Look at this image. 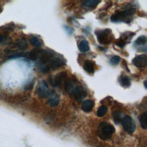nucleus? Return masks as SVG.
Here are the masks:
<instances>
[{"mask_svg": "<svg viewBox=\"0 0 147 147\" xmlns=\"http://www.w3.org/2000/svg\"><path fill=\"white\" fill-rule=\"evenodd\" d=\"M115 129L114 126L106 122H101L97 129V134L98 137L103 140H107L110 139L114 133Z\"/></svg>", "mask_w": 147, "mask_h": 147, "instance_id": "f257e3e1", "label": "nucleus"}, {"mask_svg": "<svg viewBox=\"0 0 147 147\" xmlns=\"http://www.w3.org/2000/svg\"><path fill=\"white\" fill-rule=\"evenodd\" d=\"M135 9L133 7H127L124 10L114 13L110 17V20L113 22L125 21L127 18H130L134 13Z\"/></svg>", "mask_w": 147, "mask_h": 147, "instance_id": "f03ea898", "label": "nucleus"}, {"mask_svg": "<svg viewBox=\"0 0 147 147\" xmlns=\"http://www.w3.org/2000/svg\"><path fill=\"white\" fill-rule=\"evenodd\" d=\"M98 41L102 44H106L110 42L111 37V31L110 29H106L99 31H96Z\"/></svg>", "mask_w": 147, "mask_h": 147, "instance_id": "7ed1b4c3", "label": "nucleus"}, {"mask_svg": "<svg viewBox=\"0 0 147 147\" xmlns=\"http://www.w3.org/2000/svg\"><path fill=\"white\" fill-rule=\"evenodd\" d=\"M123 129L129 133H133L136 130V124L132 118L129 115L125 116L121 120Z\"/></svg>", "mask_w": 147, "mask_h": 147, "instance_id": "20e7f679", "label": "nucleus"}, {"mask_svg": "<svg viewBox=\"0 0 147 147\" xmlns=\"http://www.w3.org/2000/svg\"><path fill=\"white\" fill-rule=\"evenodd\" d=\"M49 87L47 82L44 80H41L38 83L36 87V93L41 98H46L49 95Z\"/></svg>", "mask_w": 147, "mask_h": 147, "instance_id": "39448f33", "label": "nucleus"}, {"mask_svg": "<svg viewBox=\"0 0 147 147\" xmlns=\"http://www.w3.org/2000/svg\"><path fill=\"white\" fill-rule=\"evenodd\" d=\"M133 64L138 68H144L147 64V56L146 55H140L132 60Z\"/></svg>", "mask_w": 147, "mask_h": 147, "instance_id": "423d86ee", "label": "nucleus"}, {"mask_svg": "<svg viewBox=\"0 0 147 147\" xmlns=\"http://www.w3.org/2000/svg\"><path fill=\"white\" fill-rule=\"evenodd\" d=\"M72 94L74 95L75 99L79 102H82L86 96L87 92L86 90L80 86L77 85V86L75 87V90L73 91Z\"/></svg>", "mask_w": 147, "mask_h": 147, "instance_id": "0eeeda50", "label": "nucleus"}, {"mask_svg": "<svg viewBox=\"0 0 147 147\" xmlns=\"http://www.w3.org/2000/svg\"><path fill=\"white\" fill-rule=\"evenodd\" d=\"M64 65H65V61L63 59L60 57H53L49 64V67L50 69L55 70Z\"/></svg>", "mask_w": 147, "mask_h": 147, "instance_id": "6e6552de", "label": "nucleus"}, {"mask_svg": "<svg viewBox=\"0 0 147 147\" xmlns=\"http://www.w3.org/2000/svg\"><path fill=\"white\" fill-rule=\"evenodd\" d=\"M48 103L51 107H56L57 106L60 101V96L56 92H51L48 95Z\"/></svg>", "mask_w": 147, "mask_h": 147, "instance_id": "1a4fd4ad", "label": "nucleus"}, {"mask_svg": "<svg viewBox=\"0 0 147 147\" xmlns=\"http://www.w3.org/2000/svg\"><path fill=\"white\" fill-rule=\"evenodd\" d=\"M66 76H67V74L64 72H61L60 73H59L57 75H56L55 76L54 79H53L51 81L50 83L54 87L59 86L61 84L63 79L66 77Z\"/></svg>", "mask_w": 147, "mask_h": 147, "instance_id": "9d476101", "label": "nucleus"}, {"mask_svg": "<svg viewBox=\"0 0 147 147\" xmlns=\"http://www.w3.org/2000/svg\"><path fill=\"white\" fill-rule=\"evenodd\" d=\"M94 103L91 100H84L82 105V109L83 111L86 113L90 112L94 108Z\"/></svg>", "mask_w": 147, "mask_h": 147, "instance_id": "9b49d317", "label": "nucleus"}, {"mask_svg": "<svg viewBox=\"0 0 147 147\" xmlns=\"http://www.w3.org/2000/svg\"><path fill=\"white\" fill-rule=\"evenodd\" d=\"M77 86L76 83L75 81L72 79L68 80L65 84V88L66 91L69 94H72L74 90H75V87Z\"/></svg>", "mask_w": 147, "mask_h": 147, "instance_id": "f8f14e48", "label": "nucleus"}, {"mask_svg": "<svg viewBox=\"0 0 147 147\" xmlns=\"http://www.w3.org/2000/svg\"><path fill=\"white\" fill-rule=\"evenodd\" d=\"M41 51V49H33L30 52L26 53L25 57H26L32 60H36L39 56V54H40Z\"/></svg>", "mask_w": 147, "mask_h": 147, "instance_id": "ddd939ff", "label": "nucleus"}, {"mask_svg": "<svg viewBox=\"0 0 147 147\" xmlns=\"http://www.w3.org/2000/svg\"><path fill=\"white\" fill-rule=\"evenodd\" d=\"M84 70L90 73V74H93L94 72V66L92 61L90 60H86L84 63Z\"/></svg>", "mask_w": 147, "mask_h": 147, "instance_id": "4468645a", "label": "nucleus"}, {"mask_svg": "<svg viewBox=\"0 0 147 147\" xmlns=\"http://www.w3.org/2000/svg\"><path fill=\"white\" fill-rule=\"evenodd\" d=\"M119 82L121 85L123 87H128L130 85V80L129 78L126 75H121L119 77Z\"/></svg>", "mask_w": 147, "mask_h": 147, "instance_id": "2eb2a0df", "label": "nucleus"}, {"mask_svg": "<svg viewBox=\"0 0 147 147\" xmlns=\"http://www.w3.org/2000/svg\"><path fill=\"white\" fill-rule=\"evenodd\" d=\"M100 2V1H97V0L84 1L82 3V6L85 7H95Z\"/></svg>", "mask_w": 147, "mask_h": 147, "instance_id": "dca6fc26", "label": "nucleus"}, {"mask_svg": "<svg viewBox=\"0 0 147 147\" xmlns=\"http://www.w3.org/2000/svg\"><path fill=\"white\" fill-rule=\"evenodd\" d=\"M78 47L81 52H86L90 49L89 43L87 40H82L79 43Z\"/></svg>", "mask_w": 147, "mask_h": 147, "instance_id": "f3484780", "label": "nucleus"}, {"mask_svg": "<svg viewBox=\"0 0 147 147\" xmlns=\"http://www.w3.org/2000/svg\"><path fill=\"white\" fill-rule=\"evenodd\" d=\"M16 47L21 51L26 50L28 48V44L25 39H20L16 43Z\"/></svg>", "mask_w": 147, "mask_h": 147, "instance_id": "a211bd4d", "label": "nucleus"}, {"mask_svg": "<svg viewBox=\"0 0 147 147\" xmlns=\"http://www.w3.org/2000/svg\"><path fill=\"white\" fill-rule=\"evenodd\" d=\"M140 122L141 127L144 129H146L147 127V113L145 112L142 113L140 117Z\"/></svg>", "mask_w": 147, "mask_h": 147, "instance_id": "6ab92c4d", "label": "nucleus"}, {"mask_svg": "<svg viewBox=\"0 0 147 147\" xmlns=\"http://www.w3.org/2000/svg\"><path fill=\"white\" fill-rule=\"evenodd\" d=\"M107 110H108V109L106 106H105V105L101 106L98 109L97 115L99 117H103L107 113Z\"/></svg>", "mask_w": 147, "mask_h": 147, "instance_id": "aec40b11", "label": "nucleus"}, {"mask_svg": "<svg viewBox=\"0 0 147 147\" xmlns=\"http://www.w3.org/2000/svg\"><path fill=\"white\" fill-rule=\"evenodd\" d=\"M30 42L32 45L36 47H40L41 44L40 40L36 36L31 37V38L30 39Z\"/></svg>", "mask_w": 147, "mask_h": 147, "instance_id": "412c9836", "label": "nucleus"}, {"mask_svg": "<svg viewBox=\"0 0 147 147\" xmlns=\"http://www.w3.org/2000/svg\"><path fill=\"white\" fill-rule=\"evenodd\" d=\"M146 37L144 36H142L137 38V40H136V44L137 45H144L146 43Z\"/></svg>", "mask_w": 147, "mask_h": 147, "instance_id": "4be33fe9", "label": "nucleus"}, {"mask_svg": "<svg viewBox=\"0 0 147 147\" xmlns=\"http://www.w3.org/2000/svg\"><path fill=\"white\" fill-rule=\"evenodd\" d=\"M120 57L118 56H113L111 59H110V62L111 64H114V65H117L119 63V61H120Z\"/></svg>", "mask_w": 147, "mask_h": 147, "instance_id": "5701e85b", "label": "nucleus"}, {"mask_svg": "<svg viewBox=\"0 0 147 147\" xmlns=\"http://www.w3.org/2000/svg\"><path fill=\"white\" fill-rule=\"evenodd\" d=\"M113 118H114V121L116 123H118L119 122H121V115H119V113L118 112L114 113V114L113 115Z\"/></svg>", "mask_w": 147, "mask_h": 147, "instance_id": "b1692460", "label": "nucleus"}, {"mask_svg": "<svg viewBox=\"0 0 147 147\" xmlns=\"http://www.w3.org/2000/svg\"><path fill=\"white\" fill-rule=\"evenodd\" d=\"M125 44H126V41L123 38H120L115 42V44H117L118 47H121V48L125 46Z\"/></svg>", "mask_w": 147, "mask_h": 147, "instance_id": "393cba45", "label": "nucleus"}, {"mask_svg": "<svg viewBox=\"0 0 147 147\" xmlns=\"http://www.w3.org/2000/svg\"><path fill=\"white\" fill-rule=\"evenodd\" d=\"M33 85H34V82H30L29 83H28L27 85H26L25 86V90H30L31 89L33 88Z\"/></svg>", "mask_w": 147, "mask_h": 147, "instance_id": "a878e982", "label": "nucleus"}, {"mask_svg": "<svg viewBox=\"0 0 147 147\" xmlns=\"http://www.w3.org/2000/svg\"><path fill=\"white\" fill-rule=\"evenodd\" d=\"M3 41V38L2 37V36L0 34V43H2Z\"/></svg>", "mask_w": 147, "mask_h": 147, "instance_id": "bb28decb", "label": "nucleus"}, {"mask_svg": "<svg viewBox=\"0 0 147 147\" xmlns=\"http://www.w3.org/2000/svg\"><path fill=\"white\" fill-rule=\"evenodd\" d=\"M146 80H145V81H144V86H145V88H146Z\"/></svg>", "mask_w": 147, "mask_h": 147, "instance_id": "cd10ccee", "label": "nucleus"}]
</instances>
